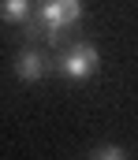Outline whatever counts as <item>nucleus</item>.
<instances>
[{
	"label": "nucleus",
	"instance_id": "39448f33",
	"mask_svg": "<svg viewBox=\"0 0 138 160\" xmlns=\"http://www.w3.org/2000/svg\"><path fill=\"white\" fill-rule=\"evenodd\" d=\"M97 160H123V149H116V145H108V149H101Z\"/></svg>",
	"mask_w": 138,
	"mask_h": 160
},
{
	"label": "nucleus",
	"instance_id": "f257e3e1",
	"mask_svg": "<svg viewBox=\"0 0 138 160\" xmlns=\"http://www.w3.org/2000/svg\"><path fill=\"white\" fill-rule=\"evenodd\" d=\"M34 11H38V19L45 22V38L49 41H60V34H64L67 26L79 22V15H82V0H41Z\"/></svg>",
	"mask_w": 138,
	"mask_h": 160
},
{
	"label": "nucleus",
	"instance_id": "7ed1b4c3",
	"mask_svg": "<svg viewBox=\"0 0 138 160\" xmlns=\"http://www.w3.org/2000/svg\"><path fill=\"white\" fill-rule=\"evenodd\" d=\"M15 75L23 82H41L49 75V60L38 52V48H23L19 60H15Z\"/></svg>",
	"mask_w": 138,
	"mask_h": 160
},
{
	"label": "nucleus",
	"instance_id": "20e7f679",
	"mask_svg": "<svg viewBox=\"0 0 138 160\" xmlns=\"http://www.w3.org/2000/svg\"><path fill=\"white\" fill-rule=\"evenodd\" d=\"M34 15L30 0H0V19L4 22H26Z\"/></svg>",
	"mask_w": 138,
	"mask_h": 160
},
{
	"label": "nucleus",
	"instance_id": "f03ea898",
	"mask_svg": "<svg viewBox=\"0 0 138 160\" xmlns=\"http://www.w3.org/2000/svg\"><path fill=\"white\" fill-rule=\"evenodd\" d=\"M97 48L93 45H71L64 56H60V75H67L71 82H82L97 71Z\"/></svg>",
	"mask_w": 138,
	"mask_h": 160
}]
</instances>
